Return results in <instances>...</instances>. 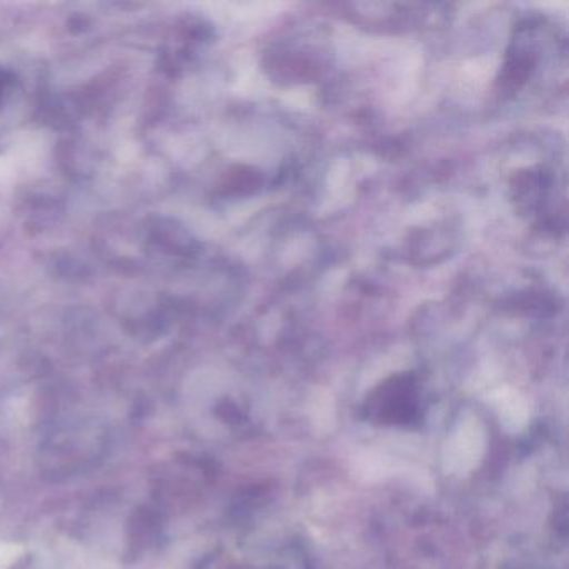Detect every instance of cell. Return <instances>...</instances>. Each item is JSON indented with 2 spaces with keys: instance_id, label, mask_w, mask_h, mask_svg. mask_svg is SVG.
Masks as SVG:
<instances>
[{
  "instance_id": "1",
  "label": "cell",
  "mask_w": 569,
  "mask_h": 569,
  "mask_svg": "<svg viewBox=\"0 0 569 569\" xmlns=\"http://www.w3.org/2000/svg\"><path fill=\"white\" fill-rule=\"evenodd\" d=\"M372 409L386 422H408L418 416V389L411 378L386 382L372 398Z\"/></svg>"
}]
</instances>
